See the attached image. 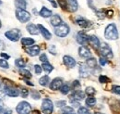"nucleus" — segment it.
Listing matches in <instances>:
<instances>
[{
	"label": "nucleus",
	"instance_id": "obj_9",
	"mask_svg": "<svg viewBox=\"0 0 120 114\" xmlns=\"http://www.w3.org/2000/svg\"><path fill=\"white\" fill-rule=\"evenodd\" d=\"M84 98H85V92H83V91H81V90H79V89L75 90V91L70 95V97H69L70 101H74V100L79 101V100L84 99Z\"/></svg>",
	"mask_w": 120,
	"mask_h": 114
},
{
	"label": "nucleus",
	"instance_id": "obj_31",
	"mask_svg": "<svg viewBox=\"0 0 120 114\" xmlns=\"http://www.w3.org/2000/svg\"><path fill=\"white\" fill-rule=\"evenodd\" d=\"M15 65L18 67V68L22 69V68H25V66H26V62H25L24 59H22V58H17V59L15 60Z\"/></svg>",
	"mask_w": 120,
	"mask_h": 114
},
{
	"label": "nucleus",
	"instance_id": "obj_10",
	"mask_svg": "<svg viewBox=\"0 0 120 114\" xmlns=\"http://www.w3.org/2000/svg\"><path fill=\"white\" fill-rule=\"evenodd\" d=\"M40 46L37 45H32L29 47H27L25 49L26 53L28 55H30V57H35V56H38L40 54Z\"/></svg>",
	"mask_w": 120,
	"mask_h": 114
},
{
	"label": "nucleus",
	"instance_id": "obj_2",
	"mask_svg": "<svg viewBox=\"0 0 120 114\" xmlns=\"http://www.w3.org/2000/svg\"><path fill=\"white\" fill-rule=\"evenodd\" d=\"M69 26L67 24V23H61L60 25L55 27V34L58 37H66L68 33H69Z\"/></svg>",
	"mask_w": 120,
	"mask_h": 114
},
{
	"label": "nucleus",
	"instance_id": "obj_16",
	"mask_svg": "<svg viewBox=\"0 0 120 114\" xmlns=\"http://www.w3.org/2000/svg\"><path fill=\"white\" fill-rule=\"evenodd\" d=\"M79 76H80L81 78H87V77H89V75H90V71L88 70L87 65H85V64H83V63L79 64Z\"/></svg>",
	"mask_w": 120,
	"mask_h": 114
},
{
	"label": "nucleus",
	"instance_id": "obj_5",
	"mask_svg": "<svg viewBox=\"0 0 120 114\" xmlns=\"http://www.w3.org/2000/svg\"><path fill=\"white\" fill-rule=\"evenodd\" d=\"M99 51H100V54L102 55V57H105V58H107V59L113 58V57H114V54H113V51H112L111 47H110L106 43L100 44Z\"/></svg>",
	"mask_w": 120,
	"mask_h": 114
},
{
	"label": "nucleus",
	"instance_id": "obj_49",
	"mask_svg": "<svg viewBox=\"0 0 120 114\" xmlns=\"http://www.w3.org/2000/svg\"><path fill=\"white\" fill-rule=\"evenodd\" d=\"M3 114H12V110H9V109H7V110L3 112Z\"/></svg>",
	"mask_w": 120,
	"mask_h": 114
},
{
	"label": "nucleus",
	"instance_id": "obj_4",
	"mask_svg": "<svg viewBox=\"0 0 120 114\" xmlns=\"http://www.w3.org/2000/svg\"><path fill=\"white\" fill-rule=\"evenodd\" d=\"M16 111L18 114H30L31 112V106L27 101H21L17 105Z\"/></svg>",
	"mask_w": 120,
	"mask_h": 114
},
{
	"label": "nucleus",
	"instance_id": "obj_11",
	"mask_svg": "<svg viewBox=\"0 0 120 114\" xmlns=\"http://www.w3.org/2000/svg\"><path fill=\"white\" fill-rule=\"evenodd\" d=\"M63 85V79L57 77V78H55L52 82H50V89L56 91V90H59L60 87Z\"/></svg>",
	"mask_w": 120,
	"mask_h": 114
},
{
	"label": "nucleus",
	"instance_id": "obj_40",
	"mask_svg": "<svg viewBox=\"0 0 120 114\" xmlns=\"http://www.w3.org/2000/svg\"><path fill=\"white\" fill-rule=\"evenodd\" d=\"M20 95L22 98H27L29 96V90L27 88H21V91H20Z\"/></svg>",
	"mask_w": 120,
	"mask_h": 114
},
{
	"label": "nucleus",
	"instance_id": "obj_43",
	"mask_svg": "<svg viewBox=\"0 0 120 114\" xmlns=\"http://www.w3.org/2000/svg\"><path fill=\"white\" fill-rule=\"evenodd\" d=\"M72 88L74 90H78L80 88V83L78 81V80H75L73 83H72Z\"/></svg>",
	"mask_w": 120,
	"mask_h": 114
},
{
	"label": "nucleus",
	"instance_id": "obj_57",
	"mask_svg": "<svg viewBox=\"0 0 120 114\" xmlns=\"http://www.w3.org/2000/svg\"><path fill=\"white\" fill-rule=\"evenodd\" d=\"M119 104H120V100H119Z\"/></svg>",
	"mask_w": 120,
	"mask_h": 114
},
{
	"label": "nucleus",
	"instance_id": "obj_55",
	"mask_svg": "<svg viewBox=\"0 0 120 114\" xmlns=\"http://www.w3.org/2000/svg\"><path fill=\"white\" fill-rule=\"evenodd\" d=\"M2 27V22H1V20H0V28Z\"/></svg>",
	"mask_w": 120,
	"mask_h": 114
},
{
	"label": "nucleus",
	"instance_id": "obj_35",
	"mask_svg": "<svg viewBox=\"0 0 120 114\" xmlns=\"http://www.w3.org/2000/svg\"><path fill=\"white\" fill-rule=\"evenodd\" d=\"M78 114H90L89 110L85 107H79L78 110Z\"/></svg>",
	"mask_w": 120,
	"mask_h": 114
},
{
	"label": "nucleus",
	"instance_id": "obj_26",
	"mask_svg": "<svg viewBox=\"0 0 120 114\" xmlns=\"http://www.w3.org/2000/svg\"><path fill=\"white\" fill-rule=\"evenodd\" d=\"M50 78H49V76L48 75H44L43 77H41L40 78V80H39V84H40V86H47L49 84H50Z\"/></svg>",
	"mask_w": 120,
	"mask_h": 114
},
{
	"label": "nucleus",
	"instance_id": "obj_33",
	"mask_svg": "<svg viewBox=\"0 0 120 114\" xmlns=\"http://www.w3.org/2000/svg\"><path fill=\"white\" fill-rule=\"evenodd\" d=\"M95 93H96V90L91 86H89L85 89V94L88 95V96H94Z\"/></svg>",
	"mask_w": 120,
	"mask_h": 114
},
{
	"label": "nucleus",
	"instance_id": "obj_18",
	"mask_svg": "<svg viewBox=\"0 0 120 114\" xmlns=\"http://www.w3.org/2000/svg\"><path fill=\"white\" fill-rule=\"evenodd\" d=\"M50 23H51L52 26L56 27V26L60 25L61 23H63V20H62V19H61V17L59 15H52L51 16V20H50Z\"/></svg>",
	"mask_w": 120,
	"mask_h": 114
},
{
	"label": "nucleus",
	"instance_id": "obj_15",
	"mask_svg": "<svg viewBox=\"0 0 120 114\" xmlns=\"http://www.w3.org/2000/svg\"><path fill=\"white\" fill-rule=\"evenodd\" d=\"M37 27H38L39 32L41 33V34L43 35V37H44L45 39H46V40H50V39L52 38V33H51L47 29L45 28V26H43L42 24H38Z\"/></svg>",
	"mask_w": 120,
	"mask_h": 114
},
{
	"label": "nucleus",
	"instance_id": "obj_27",
	"mask_svg": "<svg viewBox=\"0 0 120 114\" xmlns=\"http://www.w3.org/2000/svg\"><path fill=\"white\" fill-rule=\"evenodd\" d=\"M85 103H86V105H87L88 107L92 108V107H94L95 104H96V98H95L93 96H89L88 98H86V100H85Z\"/></svg>",
	"mask_w": 120,
	"mask_h": 114
},
{
	"label": "nucleus",
	"instance_id": "obj_47",
	"mask_svg": "<svg viewBox=\"0 0 120 114\" xmlns=\"http://www.w3.org/2000/svg\"><path fill=\"white\" fill-rule=\"evenodd\" d=\"M0 56H1V57H3L4 59H6V60H8V59H9V57H10V56H9V55H8V54H6L5 52H4V53H1V54H0Z\"/></svg>",
	"mask_w": 120,
	"mask_h": 114
},
{
	"label": "nucleus",
	"instance_id": "obj_50",
	"mask_svg": "<svg viewBox=\"0 0 120 114\" xmlns=\"http://www.w3.org/2000/svg\"><path fill=\"white\" fill-rule=\"evenodd\" d=\"M3 110H4V105H3L2 100L0 99V112H2Z\"/></svg>",
	"mask_w": 120,
	"mask_h": 114
},
{
	"label": "nucleus",
	"instance_id": "obj_28",
	"mask_svg": "<svg viewBox=\"0 0 120 114\" xmlns=\"http://www.w3.org/2000/svg\"><path fill=\"white\" fill-rule=\"evenodd\" d=\"M61 113L62 114H77L74 111V109L72 107H68V106H65L62 108L61 110Z\"/></svg>",
	"mask_w": 120,
	"mask_h": 114
},
{
	"label": "nucleus",
	"instance_id": "obj_52",
	"mask_svg": "<svg viewBox=\"0 0 120 114\" xmlns=\"http://www.w3.org/2000/svg\"><path fill=\"white\" fill-rule=\"evenodd\" d=\"M32 114H41V112L38 110H32Z\"/></svg>",
	"mask_w": 120,
	"mask_h": 114
},
{
	"label": "nucleus",
	"instance_id": "obj_25",
	"mask_svg": "<svg viewBox=\"0 0 120 114\" xmlns=\"http://www.w3.org/2000/svg\"><path fill=\"white\" fill-rule=\"evenodd\" d=\"M34 43H35V40L32 39V38H30V37H23V38H21V45H24V46H30Z\"/></svg>",
	"mask_w": 120,
	"mask_h": 114
},
{
	"label": "nucleus",
	"instance_id": "obj_48",
	"mask_svg": "<svg viewBox=\"0 0 120 114\" xmlns=\"http://www.w3.org/2000/svg\"><path fill=\"white\" fill-rule=\"evenodd\" d=\"M49 50H50V53H51V54H53V55H56V50H55V45H52V46L49 48Z\"/></svg>",
	"mask_w": 120,
	"mask_h": 114
},
{
	"label": "nucleus",
	"instance_id": "obj_37",
	"mask_svg": "<svg viewBox=\"0 0 120 114\" xmlns=\"http://www.w3.org/2000/svg\"><path fill=\"white\" fill-rule=\"evenodd\" d=\"M31 98H33V99L35 100H38L40 99V98H41V96H40V94H39V92H37V91H35V90H33V91H31Z\"/></svg>",
	"mask_w": 120,
	"mask_h": 114
},
{
	"label": "nucleus",
	"instance_id": "obj_45",
	"mask_svg": "<svg viewBox=\"0 0 120 114\" xmlns=\"http://www.w3.org/2000/svg\"><path fill=\"white\" fill-rule=\"evenodd\" d=\"M39 59L43 62V63H45V62H48V58H47V56H46V54H42L41 56H40V57H39Z\"/></svg>",
	"mask_w": 120,
	"mask_h": 114
},
{
	"label": "nucleus",
	"instance_id": "obj_41",
	"mask_svg": "<svg viewBox=\"0 0 120 114\" xmlns=\"http://www.w3.org/2000/svg\"><path fill=\"white\" fill-rule=\"evenodd\" d=\"M34 71H35V73H36V74H41V73H42V71H43V68H42V66H40V65H38V64L34 65Z\"/></svg>",
	"mask_w": 120,
	"mask_h": 114
},
{
	"label": "nucleus",
	"instance_id": "obj_7",
	"mask_svg": "<svg viewBox=\"0 0 120 114\" xmlns=\"http://www.w3.org/2000/svg\"><path fill=\"white\" fill-rule=\"evenodd\" d=\"M42 111L45 114H52L54 111V104L52 100L49 98H45L42 103Z\"/></svg>",
	"mask_w": 120,
	"mask_h": 114
},
{
	"label": "nucleus",
	"instance_id": "obj_19",
	"mask_svg": "<svg viewBox=\"0 0 120 114\" xmlns=\"http://www.w3.org/2000/svg\"><path fill=\"white\" fill-rule=\"evenodd\" d=\"M88 43L90 44V45H91L95 49H98L99 46H100V44H101L99 38L97 36H95V35H90V36H89Z\"/></svg>",
	"mask_w": 120,
	"mask_h": 114
},
{
	"label": "nucleus",
	"instance_id": "obj_44",
	"mask_svg": "<svg viewBox=\"0 0 120 114\" xmlns=\"http://www.w3.org/2000/svg\"><path fill=\"white\" fill-rule=\"evenodd\" d=\"M99 63H100V65L101 66H105L107 63H108V60H107V58H105V57H101L100 58H99Z\"/></svg>",
	"mask_w": 120,
	"mask_h": 114
},
{
	"label": "nucleus",
	"instance_id": "obj_14",
	"mask_svg": "<svg viewBox=\"0 0 120 114\" xmlns=\"http://www.w3.org/2000/svg\"><path fill=\"white\" fill-rule=\"evenodd\" d=\"M67 8L70 12H76L79 8L78 0H67Z\"/></svg>",
	"mask_w": 120,
	"mask_h": 114
},
{
	"label": "nucleus",
	"instance_id": "obj_20",
	"mask_svg": "<svg viewBox=\"0 0 120 114\" xmlns=\"http://www.w3.org/2000/svg\"><path fill=\"white\" fill-rule=\"evenodd\" d=\"M26 29H27L28 33H29L30 34H31V35H38V34L40 33L37 25H35V24H33V23H29V24L27 25Z\"/></svg>",
	"mask_w": 120,
	"mask_h": 114
},
{
	"label": "nucleus",
	"instance_id": "obj_8",
	"mask_svg": "<svg viewBox=\"0 0 120 114\" xmlns=\"http://www.w3.org/2000/svg\"><path fill=\"white\" fill-rule=\"evenodd\" d=\"M4 93L10 98H17L20 94L19 89L15 86H11V85H6L4 86Z\"/></svg>",
	"mask_w": 120,
	"mask_h": 114
},
{
	"label": "nucleus",
	"instance_id": "obj_12",
	"mask_svg": "<svg viewBox=\"0 0 120 114\" xmlns=\"http://www.w3.org/2000/svg\"><path fill=\"white\" fill-rule=\"evenodd\" d=\"M63 63H64L68 68H70V69L74 68L76 66V64H77L75 59L72 57H70V56H68V55H66V56L63 57Z\"/></svg>",
	"mask_w": 120,
	"mask_h": 114
},
{
	"label": "nucleus",
	"instance_id": "obj_46",
	"mask_svg": "<svg viewBox=\"0 0 120 114\" xmlns=\"http://www.w3.org/2000/svg\"><path fill=\"white\" fill-rule=\"evenodd\" d=\"M105 15H106V17H108V18H112L113 15H114V11H113V10H107V11L105 12Z\"/></svg>",
	"mask_w": 120,
	"mask_h": 114
},
{
	"label": "nucleus",
	"instance_id": "obj_29",
	"mask_svg": "<svg viewBox=\"0 0 120 114\" xmlns=\"http://www.w3.org/2000/svg\"><path fill=\"white\" fill-rule=\"evenodd\" d=\"M42 68H43V70H44L46 73H50L51 71H53V70H54V67H53L49 62H45V63H43Z\"/></svg>",
	"mask_w": 120,
	"mask_h": 114
},
{
	"label": "nucleus",
	"instance_id": "obj_36",
	"mask_svg": "<svg viewBox=\"0 0 120 114\" xmlns=\"http://www.w3.org/2000/svg\"><path fill=\"white\" fill-rule=\"evenodd\" d=\"M0 67L3 68V69H8L9 68V65H8V61L6 59L1 58L0 59Z\"/></svg>",
	"mask_w": 120,
	"mask_h": 114
},
{
	"label": "nucleus",
	"instance_id": "obj_53",
	"mask_svg": "<svg viewBox=\"0 0 120 114\" xmlns=\"http://www.w3.org/2000/svg\"><path fill=\"white\" fill-rule=\"evenodd\" d=\"M90 114H105V113H103V112H99V111H95V112H92V113Z\"/></svg>",
	"mask_w": 120,
	"mask_h": 114
},
{
	"label": "nucleus",
	"instance_id": "obj_22",
	"mask_svg": "<svg viewBox=\"0 0 120 114\" xmlns=\"http://www.w3.org/2000/svg\"><path fill=\"white\" fill-rule=\"evenodd\" d=\"M39 15L43 18H50L53 15V12H52V10L48 9L46 7H43L39 12Z\"/></svg>",
	"mask_w": 120,
	"mask_h": 114
},
{
	"label": "nucleus",
	"instance_id": "obj_6",
	"mask_svg": "<svg viewBox=\"0 0 120 114\" xmlns=\"http://www.w3.org/2000/svg\"><path fill=\"white\" fill-rule=\"evenodd\" d=\"M5 36L12 41V42H18L19 39H20V36H21V33L19 29H12V30H9V31H7L5 33Z\"/></svg>",
	"mask_w": 120,
	"mask_h": 114
},
{
	"label": "nucleus",
	"instance_id": "obj_3",
	"mask_svg": "<svg viewBox=\"0 0 120 114\" xmlns=\"http://www.w3.org/2000/svg\"><path fill=\"white\" fill-rule=\"evenodd\" d=\"M30 14L26 11L25 9H20V8H17L16 9V18L19 21H20L21 23H26L30 20Z\"/></svg>",
	"mask_w": 120,
	"mask_h": 114
},
{
	"label": "nucleus",
	"instance_id": "obj_38",
	"mask_svg": "<svg viewBox=\"0 0 120 114\" xmlns=\"http://www.w3.org/2000/svg\"><path fill=\"white\" fill-rule=\"evenodd\" d=\"M57 3L60 6V8H62L63 9H67V0H57Z\"/></svg>",
	"mask_w": 120,
	"mask_h": 114
},
{
	"label": "nucleus",
	"instance_id": "obj_13",
	"mask_svg": "<svg viewBox=\"0 0 120 114\" xmlns=\"http://www.w3.org/2000/svg\"><path fill=\"white\" fill-rule=\"evenodd\" d=\"M88 38H89V36L82 31L79 32L78 34H77V42L80 44V45H82L88 44Z\"/></svg>",
	"mask_w": 120,
	"mask_h": 114
},
{
	"label": "nucleus",
	"instance_id": "obj_24",
	"mask_svg": "<svg viewBox=\"0 0 120 114\" xmlns=\"http://www.w3.org/2000/svg\"><path fill=\"white\" fill-rule=\"evenodd\" d=\"M27 0H15V6L17 8H20V9H26L27 8Z\"/></svg>",
	"mask_w": 120,
	"mask_h": 114
},
{
	"label": "nucleus",
	"instance_id": "obj_21",
	"mask_svg": "<svg viewBox=\"0 0 120 114\" xmlns=\"http://www.w3.org/2000/svg\"><path fill=\"white\" fill-rule=\"evenodd\" d=\"M76 22H77V24H78L79 26H80L81 28H88L90 25V21H89L88 20L82 18V17H79V18L77 19Z\"/></svg>",
	"mask_w": 120,
	"mask_h": 114
},
{
	"label": "nucleus",
	"instance_id": "obj_51",
	"mask_svg": "<svg viewBox=\"0 0 120 114\" xmlns=\"http://www.w3.org/2000/svg\"><path fill=\"white\" fill-rule=\"evenodd\" d=\"M25 83H26L27 85H29L30 86H33V84H32V83H30V81H28L27 79H25Z\"/></svg>",
	"mask_w": 120,
	"mask_h": 114
},
{
	"label": "nucleus",
	"instance_id": "obj_32",
	"mask_svg": "<svg viewBox=\"0 0 120 114\" xmlns=\"http://www.w3.org/2000/svg\"><path fill=\"white\" fill-rule=\"evenodd\" d=\"M60 92L63 94V95H68V93H69V91H70V87L68 85H62V86L60 87Z\"/></svg>",
	"mask_w": 120,
	"mask_h": 114
},
{
	"label": "nucleus",
	"instance_id": "obj_23",
	"mask_svg": "<svg viewBox=\"0 0 120 114\" xmlns=\"http://www.w3.org/2000/svg\"><path fill=\"white\" fill-rule=\"evenodd\" d=\"M86 65L90 69H95L97 67V61L94 57H88L86 60Z\"/></svg>",
	"mask_w": 120,
	"mask_h": 114
},
{
	"label": "nucleus",
	"instance_id": "obj_1",
	"mask_svg": "<svg viewBox=\"0 0 120 114\" xmlns=\"http://www.w3.org/2000/svg\"><path fill=\"white\" fill-rule=\"evenodd\" d=\"M105 37L108 40L118 39V31L115 23H110L105 30Z\"/></svg>",
	"mask_w": 120,
	"mask_h": 114
},
{
	"label": "nucleus",
	"instance_id": "obj_56",
	"mask_svg": "<svg viewBox=\"0 0 120 114\" xmlns=\"http://www.w3.org/2000/svg\"><path fill=\"white\" fill-rule=\"evenodd\" d=\"M1 4H2V1H1V0H0V6H1Z\"/></svg>",
	"mask_w": 120,
	"mask_h": 114
},
{
	"label": "nucleus",
	"instance_id": "obj_17",
	"mask_svg": "<svg viewBox=\"0 0 120 114\" xmlns=\"http://www.w3.org/2000/svg\"><path fill=\"white\" fill-rule=\"evenodd\" d=\"M79 57H83V58H88L91 56V53L88 47H86L85 45H81L79 48Z\"/></svg>",
	"mask_w": 120,
	"mask_h": 114
},
{
	"label": "nucleus",
	"instance_id": "obj_34",
	"mask_svg": "<svg viewBox=\"0 0 120 114\" xmlns=\"http://www.w3.org/2000/svg\"><path fill=\"white\" fill-rule=\"evenodd\" d=\"M99 82L101 84H107L110 82V79L105 75H100L99 76Z\"/></svg>",
	"mask_w": 120,
	"mask_h": 114
},
{
	"label": "nucleus",
	"instance_id": "obj_42",
	"mask_svg": "<svg viewBox=\"0 0 120 114\" xmlns=\"http://www.w3.org/2000/svg\"><path fill=\"white\" fill-rule=\"evenodd\" d=\"M112 91H113V93H115L116 95H119L120 96V86H113Z\"/></svg>",
	"mask_w": 120,
	"mask_h": 114
},
{
	"label": "nucleus",
	"instance_id": "obj_39",
	"mask_svg": "<svg viewBox=\"0 0 120 114\" xmlns=\"http://www.w3.org/2000/svg\"><path fill=\"white\" fill-rule=\"evenodd\" d=\"M66 104H67V101L66 100H58V101L56 102V106L57 108H63V107L66 106Z\"/></svg>",
	"mask_w": 120,
	"mask_h": 114
},
{
	"label": "nucleus",
	"instance_id": "obj_30",
	"mask_svg": "<svg viewBox=\"0 0 120 114\" xmlns=\"http://www.w3.org/2000/svg\"><path fill=\"white\" fill-rule=\"evenodd\" d=\"M19 73H20V75H22L26 79H30V78H31V76H32L31 73H30V71L26 70V69H24V68H22V69L19 70Z\"/></svg>",
	"mask_w": 120,
	"mask_h": 114
},
{
	"label": "nucleus",
	"instance_id": "obj_54",
	"mask_svg": "<svg viewBox=\"0 0 120 114\" xmlns=\"http://www.w3.org/2000/svg\"><path fill=\"white\" fill-rule=\"evenodd\" d=\"M1 84H2V80H1V77H0V86H1Z\"/></svg>",
	"mask_w": 120,
	"mask_h": 114
}]
</instances>
